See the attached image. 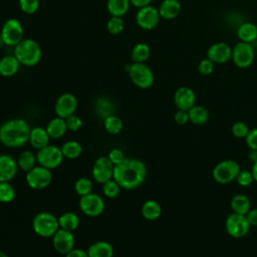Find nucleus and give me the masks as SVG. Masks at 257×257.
Wrapping results in <instances>:
<instances>
[{
  "label": "nucleus",
  "instance_id": "1",
  "mask_svg": "<svg viewBox=\"0 0 257 257\" xmlns=\"http://www.w3.org/2000/svg\"><path fill=\"white\" fill-rule=\"evenodd\" d=\"M147 167L138 159H124L113 168L112 179L121 189L134 190L146 180Z\"/></svg>",
  "mask_w": 257,
  "mask_h": 257
},
{
  "label": "nucleus",
  "instance_id": "2",
  "mask_svg": "<svg viewBox=\"0 0 257 257\" xmlns=\"http://www.w3.org/2000/svg\"><path fill=\"white\" fill-rule=\"evenodd\" d=\"M31 127L22 118H12L0 125V143L9 148H20L29 142Z\"/></svg>",
  "mask_w": 257,
  "mask_h": 257
},
{
  "label": "nucleus",
  "instance_id": "3",
  "mask_svg": "<svg viewBox=\"0 0 257 257\" xmlns=\"http://www.w3.org/2000/svg\"><path fill=\"white\" fill-rule=\"evenodd\" d=\"M13 54L21 65L32 67L39 63L42 50L39 43L32 38H23L16 46H14Z\"/></svg>",
  "mask_w": 257,
  "mask_h": 257
},
{
  "label": "nucleus",
  "instance_id": "4",
  "mask_svg": "<svg viewBox=\"0 0 257 257\" xmlns=\"http://www.w3.org/2000/svg\"><path fill=\"white\" fill-rule=\"evenodd\" d=\"M125 71L132 82L139 88L147 89L154 83V73L145 62L128 63L125 66Z\"/></svg>",
  "mask_w": 257,
  "mask_h": 257
},
{
  "label": "nucleus",
  "instance_id": "5",
  "mask_svg": "<svg viewBox=\"0 0 257 257\" xmlns=\"http://www.w3.org/2000/svg\"><path fill=\"white\" fill-rule=\"evenodd\" d=\"M32 229L40 237L52 238L59 229L58 218L50 212H39L32 220Z\"/></svg>",
  "mask_w": 257,
  "mask_h": 257
},
{
  "label": "nucleus",
  "instance_id": "6",
  "mask_svg": "<svg viewBox=\"0 0 257 257\" xmlns=\"http://www.w3.org/2000/svg\"><path fill=\"white\" fill-rule=\"evenodd\" d=\"M24 35V29L22 23L16 18L7 19L0 31V37L2 42L7 46H16L22 39Z\"/></svg>",
  "mask_w": 257,
  "mask_h": 257
},
{
  "label": "nucleus",
  "instance_id": "7",
  "mask_svg": "<svg viewBox=\"0 0 257 257\" xmlns=\"http://www.w3.org/2000/svg\"><path fill=\"white\" fill-rule=\"evenodd\" d=\"M64 157L62 155L61 149L54 145H48L40 150H37L36 160L37 165L42 166L48 170H53L58 168Z\"/></svg>",
  "mask_w": 257,
  "mask_h": 257
},
{
  "label": "nucleus",
  "instance_id": "8",
  "mask_svg": "<svg viewBox=\"0 0 257 257\" xmlns=\"http://www.w3.org/2000/svg\"><path fill=\"white\" fill-rule=\"evenodd\" d=\"M239 172L240 167L237 162L233 160H224L214 167L212 176L217 183L225 185L236 180Z\"/></svg>",
  "mask_w": 257,
  "mask_h": 257
},
{
  "label": "nucleus",
  "instance_id": "9",
  "mask_svg": "<svg viewBox=\"0 0 257 257\" xmlns=\"http://www.w3.org/2000/svg\"><path fill=\"white\" fill-rule=\"evenodd\" d=\"M26 183L33 190H43L47 188L52 181V173L50 170L42 167L35 166L32 170L26 173Z\"/></svg>",
  "mask_w": 257,
  "mask_h": 257
},
{
  "label": "nucleus",
  "instance_id": "10",
  "mask_svg": "<svg viewBox=\"0 0 257 257\" xmlns=\"http://www.w3.org/2000/svg\"><path fill=\"white\" fill-rule=\"evenodd\" d=\"M78 205L81 212L88 217H97L101 215L104 210V201L102 197L93 192L81 196Z\"/></svg>",
  "mask_w": 257,
  "mask_h": 257
},
{
  "label": "nucleus",
  "instance_id": "11",
  "mask_svg": "<svg viewBox=\"0 0 257 257\" xmlns=\"http://www.w3.org/2000/svg\"><path fill=\"white\" fill-rule=\"evenodd\" d=\"M227 233L233 238H242L247 235L250 229V224L245 215L232 213L225 221Z\"/></svg>",
  "mask_w": 257,
  "mask_h": 257
},
{
  "label": "nucleus",
  "instance_id": "12",
  "mask_svg": "<svg viewBox=\"0 0 257 257\" xmlns=\"http://www.w3.org/2000/svg\"><path fill=\"white\" fill-rule=\"evenodd\" d=\"M114 165L109 161L107 156L98 157L92 166V179L98 184H104L112 179Z\"/></svg>",
  "mask_w": 257,
  "mask_h": 257
},
{
  "label": "nucleus",
  "instance_id": "13",
  "mask_svg": "<svg viewBox=\"0 0 257 257\" xmlns=\"http://www.w3.org/2000/svg\"><path fill=\"white\" fill-rule=\"evenodd\" d=\"M160 13L158 8L149 5L140 8L136 14V22L139 27L145 30H152L159 24Z\"/></svg>",
  "mask_w": 257,
  "mask_h": 257
},
{
  "label": "nucleus",
  "instance_id": "14",
  "mask_svg": "<svg viewBox=\"0 0 257 257\" xmlns=\"http://www.w3.org/2000/svg\"><path fill=\"white\" fill-rule=\"evenodd\" d=\"M232 58L236 66L240 68L249 67L254 60V49L248 42L241 41L232 49Z\"/></svg>",
  "mask_w": 257,
  "mask_h": 257
},
{
  "label": "nucleus",
  "instance_id": "15",
  "mask_svg": "<svg viewBox=\"0 0 257 257\" xmlns=\"http://www.w3.org/2000/svg\"><path fill=\"white\" fill-rule=\"evenodd\" d=\"M77 108V99L73 93L64 92L60 94L54 104V110L57 116L67 118L75 113Z\"/></svg>",
  "mask_w": 257,
  "mask_h": 257
},
{
  "label": "nucleus",
  "instance_id": "16",
  "mask_svg": "<svg viewBox=\"0 0 257 257\" xmlns=\"http://www.w3.org/2000/svg\"><path fill=\"white\" fill-rule=\"evenodd\" d=\"M75 238L73 232L59 228L52 236V245L54 250L62 255L67 254L74 248Z\"/></svg>",
  "mask_w": 257,
  "mask_h": 257
},
{
  "label": "nucleus",
  "instance_id": "17",
  "mask_svg": "<svg viewBox=\"0 0 257 257\" xmlns=\"http://www.w3.org/2000/svg\"><path fill=\"white\" fill-rule=\"evenodd\" d=\"M174 102L178 109L189 110L195 105L196 95L195 92L188 86L179 87L174 94Z\"/></svg>",
  "mask_w": 257,
  "mask_h": 257
},
{
  "label": "nucleus",
  "instance_id": "18",
  "mask_svg": "<svg viewBox=\"0 0 257 257\" xmlns=\"http://www.w3.org/2000/svg\"><path fill=\"white\" fill-rule=\"evenodd\" d=\"M207 57L214 63H225L232 58V48L225 42L214 43L209 47Z\"/></svg>",
  "mask_w": 257,
  "mask_h": 257
},
{
  "label": "nucleus",
  "instance_id": "19",
  "mask_svg": "<svg viewBox=\"0 0 257 257\" xmlns=\"http://www.w3.org/2000/svg\"><path fill=\"white\" fill-rule=\"evenodd\" d=\"M17 161L10 155H0V182H10L17 174Z\"/></svg>",
  "mask_w": 257,
  "mask_h": 257
},
{
  "label": "nucleus",
  "instance_id": "20",
  "mask_svg": "<svg viewBox=\"0 0 257 257\" xmlns=\"http://www.w3.org/2000/svg\"><path fill=\"white\" fill-rule=\"evenodd\" d=\"M20 65L14 54L5 55L0 59V75L4 77L14 76L18 72Z\"/></svg>",
  "mask_w": 257,
  "mask_h": 257
},
{
  "label": "nucleus",
  "instance_id": "21",
  "mask_svg": "<svg viewBox=\"0 0 257 257\" xmlns=\"http://www.w3.org/2000/svg\"><path fill=\"white\" fill-rule=\"evenodd\" d=\"M181 9V3L178 0H164L158 8L161 18L166 20L176 18L180 14Z\"/></svg>",
  "mask_w": 257,
  "mask_h": 257
},
{
  "label": "nucleus",
  "instance_id": "22",
  "mask_svg": "<svg viewBox=\"0 0 257 257\" xmlns=\"http://www.w3.org/2000/svg\"><path fill=\"white\" fill-rule=\"evenodd\" d=\"M49 141H50V137L46 128L42 126H36L31 128L30 136H29V143L34 149L40 150L48 146Z\"/></svg>",
  "mask_w": 257,
  "mask_h": 257
},
{
  "label": "nucleus",
  "instance_id": "23",
  "mask_svg": "<svg viewBox=\"0 0 257 257\" xmlns=\"http://www.w3.org/2000/svg\"><path fill=\"white\" fill-rule=\"evenodd\" d=\"M45 128L50 139H54V140L62 138L65 135V133L68 131L66 126L65 118H62L59 116H56L50 119Z\"/></svg>",
  "mask_w": 257,
  "mask_h": 257
},
{
  "label": "nucleus",
  "instance_id": "24",
  "mask_svg": "<svg viewBox=\"0 0 257 257\" xmlns=\"http://www.w3.org/2000/svg\"><path fill=\"white\" fill-rule=\"evenodd\" d=\"M88 257H112L113 247L106 241H96L87 249Z\"/></svg>",
  "mask_w": 257,
  "mask_h": 257
},
{
  "label": "nucleus",
  "instance_id": "25",
  "mask_svg": "<svg viewBox=\"0 0 257 257\" xmlns=\"http://www.w3.org/2000/svg\"><path fill=\"white\" fill-rule=\"evenodd\" d=\"M131 7L130 0H107L106 8L110 16H124Z\"/></svg>",
  "mask_w": 257,
  "mask_h": 257
},
{
  "label": "nucleus",
  "instance_id": "26",
  "mask_svg": "<svg viewBox=\"0 0 257 257\" xmlns=\"http://www.w3.org/2000/svg\"><path fill=\"white\" fill-rule=\"evenodd\" d=\"M231 208L234 213L246 215L251 209V202L249 198L243 194H237L231 199Z\"/></svg>",
  "mask_w": 257,
  "mask_h": 257
},
{
  "label": "nucleus",
  "instance_id": "27",
  "mask_svg": "<svg viewBox=\"0 0 257 257\" xmlns=\"http://www.w3.org/2000/svg\"><path fill=\"white\" fill-rule=\"evenodd\" d=\"M142 215L149 221L157 220L162 213L161 205L155 200H148L142 206Z\"/></svg>",
  "mask_w": 257,
  "mask_h": 257
},
{
  "label": "nucleus",
  "instance_id": "28",
  "mask_svg": "<svg viewBox=\"0 0 257 257\" xmlns=\"http://www.w3.org/2000/svg\"><path fill=\"white\" fill-rule=\"evenodd\" d=\"M59 228L67 231H75L79 226V218L73 212H65L58 217Z\"/></svg>",
  "mask_w": 257,
  "mask_h": 257
},
{
  "label": "nucleus",
  "instance_id": "29",
  "mask_svg": "<svg viewBox=\"0 0 257 257\" xmlns=\"http://www.w3.org/2000/svg\"><path fill=\"white\" fill-rule=\"evenodd\" d=\"M237 35L241 41L251 43L257 38V26L254 23L245 22L239 26Z\"/></svg>",
  "mask_w": 257,
  "mask_h": 257
},
{
  "label": "nucleus",
  "instance_id": "30",
  "mask_svg": "<svg viewBox=\"0 0 257 257\" xmlns=\"http://www.w3.org/2000/svg\"><path fill=\"white\" fill-rule=\"evenodd\" d=\"M17 165L18 168L21 169L23 172H29L35 166H37L36 155H34L31 151H23L19 154L17 158Z\"/></svg>",
  "mask_w": 257,
  "mask_h": 257
},
{
  "label": "nucleus",
  "instance_id": "31",
  "mask_svg": "<svg viewBox=\"0 0 257 257\" xmlns=\"http://www.w3.org/2000/svg\"><path fill=\"white\" fill-rule=\"evenodd\" d=\"M60 149L63 157L68 160H75L82 153V147L76 141H67L60 147Z\"/></svg>",
  "mask_w": 257,
  "mask_h": 257
},
{
  "label": "nucleus",
  "instance_id": "32",
  "mask_svg": "<svg viewBox=\"0 0 257 257\" xmlns=\"http://www.w3.org/2000/svg\"><path fill=\"white\" fill-rule=\"evenodd\" d=\"M188 113H189V120L196 125H201L206 123L209 118V113L207 109L200 105H194L192 108L188 110Z\"/></svg>",
  "mask_w": 257,
  "mask_h": 257
},
{
  "label": "nucleus",
  "instance_id": "33",
  "mask_svg": "<svg viewBox=\"0 0 257 257\" xmlns=\"http://www.w3.org/2000/svg\"><path fill=\"white\" fill-rule=\"evenodd\" d=\"M151 54V48L147 43L140 42L137 43L131 52V57L133 62H145Z\"/></svg>",
  "mask_w": 257,
  "mask_h": 257
},
{
  "label": "nucleus",
  "instance_id": "34",
  "mask_svg": "<svg viewBox=\"0 0 257 257\" xmlns=\"http://www.w3.org/2000/svg\"><path fill=\"white\" fill-rule=\"evenodd\" d=\"M95 111L97 115L103 119L111 114H113V104L111 100L105 96H100L95 101Z\"/></svg>",
  "mask_w": 257,
  "mask_h": 257
},
{
  "label": "nucleus",
  "instance_id": "35",
  "mask_svg": "<svg viewBox=\"0 0 257 257\" xmlns=\"http://www.w3.org/2000/svg\"><path fill=\"white\" fill-rule=\"evenodd\" d=\"M104 130L110 135H117L121 132L123 123L119 116L115 114H111L103 119Z\"/></svg>",
  "mask_w": 257,
  "mask_h": 257
},
{
  "label": "nucleus",
  "instance_id": "36",
  "mask_svg": "<svg viewBox=\"0 0 257 257\" xmlns=\"http://www.w3.org/2000/svg\"><path fill=\"white\" fill-rule=\"evenodd\" d=\"M16 197L14 187L10 182H0V203H10Z\"/></svg>",
  "mask_w": 257,
  "mask_h": 257
},
{
  "label": "nucleus",
  "instance_id": "37",
  "mask_svg": "<svg viewBox=\"0 0 257 257\" xmlns=\"http://www.w3.org/2000/svg\"><path fill=\"white\" fill-rule=\"evenodd\" d=\"M106 29L108 33L112 35L120 34L124 29V22L122 17L110 16V18L106 22Z\"/></svg>",
  "mask_w": 257,
  "mask_h": 257
},
{
  "label": "nucleus",
  "instance_id": "38",
  "mask_svg": "<svg viewBox=\"0 0 257 257\" xmlns=\"http://www.w3.org/2000/svg\"><path fill=\"white\" fill-rule=\"evenodd\" d=\"M92 181L88 178L82 177L76 180L75 184H74V190L76 192V194L81 197L84 195H87L89 193L92 192Z\"/></svg>",
  "mask_w": 257,
  "mask_h": 257
},
{
  "label": "nucleus",
  "instance_id": "39",
  "mask_svg": "<svg viewBox=\"0 0 257 257\" xmlns=\"http://www.w3.org/2000/svg\"><path fill=\"white\" fill-rule=\"evenodd\" d=\"M120 189L121 188L119 187V185L113 179L102 184V193L106 198H109V199L116 198L119 194Z\"/></svg>",
  "mask_w": 257,
  "mask_h": 257
},
{
  "label": "nucleus",
  "instance_id": "40",
  "mask_svg": "<svg viewBox=\"0 0 257 257\" xmlns=\"http://www.w3.org/2000/svg\"><path fill=\"white\" fill-rule=\"evenodd\" d=\"M18 3L20 10L27 15L36 13L40 4L39 0H18Z\"/></svg>",
  "mask_w": 257,
  "mask_h": 257
},
{
  "label": "nucleus",
  "instance_id": "41",
  "mask_svg": "<svg viewBox=\"0 0 257 257\" xmlns=\"http://www.w3.org/2000/svg\"><path fill=\"white\" fill-rule=\"evenodd\" d=\"M236 181L238 183V185L242 186V187H248L250 186L254 179H253V175L250 171H247V170H240L237 178H236Z\"/></svg>",
  "mask_w": 257,
  "mask_h": 257
},
{
  "label": "nucleus",
  "instance_id": "42",
  "mask_svg": "<svg viewBox=\"0 0 257 257\" xmlns=\"http://www.w3.org/2000/svg\"><path fill=\"white\" fill-rule=\"evenodd\" d=\"M249 127L248 125L243 122V121H237L233 124L232 126V134L236 137V138H246V136L249 133Z\"/></svg>",
  "mask_w": 257,
  "mask_h": 257
},
{
  "label": "nucleus",
  "instance_id": "43",
  "mask_svg": "<svg viewBox=\"0 0 257 257\" xmlns=\"http://www.w3.org/2000/svg\"><path fill=\"white\" fill-rule=\"evenodd\" d=\"M65 121H66L67 130L70 132H76V131L80 130L82 126V123H83L82 119L75 113L68 116L67 118H65Z\"/></svg>",
  "mask_w": 257,
  "mask_h": 257
},
{
  "label": "nucleus",
  "instance_id": "44",
  "mask_svg": "<svg viewBox=\"0 0 257 257\" xmlns=\"http://www.w3.org/2000/svg\"><path fill=\"white\" fill-rule=\"evenodd\" d=\"M198 70L203 75H209L214 70V62L207 57L200 61L199 65H198Z\"/></svg>",
  "mask_w": 257,
  "mask_h": 257
},
{
  "label": "nucleus",
  "instance_id": "45",
  "mask_svg": "<svg viewBox=\"0 0 257 257\" xmlns=\"http://www.w3.org/2000/svg\"><path fill=\"white\" fill-rule=\"evenodd\" d=\"M107 158L109 159V161L115 166L119 163H121L125 158H124V154L120 149H112L109 151Z\"/></svg>",
  "mask_w": 257,
  "mask_h": 257
},
{
  "label": "nucleus",
  "instance_id": "46",
  "mask_svg": "<svg viewBox=\"0 0 257 257\" xmlns=\"http://www.w3.org/2000/svg\"><path fill=\"white\" fill-rule=\"evenodd\" d=\"M245 142L250 150H257V128H252L249 131L245 138Z\"/></svg>",
  "mask_w": 257,
  "mask_h": 257
},
{
  "label": "nucleus",
  "instance_id": "47",
  "mask_svg": "<svg viewBox=\"0 0 257 257\" xmlns=\"http://www.w3.org/2000/svg\"><path fill=\"white\" fill-rule=\"evenodd\" d=\"M174 119L175 121L178 123V124H186L189 120V113L187 110H182V109H178L176 112H175V115H174Z\"/></svg>",
  "mask_w": 257,
  "mask_h": 257
},
{
  "label": "nucleus",
  "instance_id": "48",
  "mask_svg": "<svg viewBox=\"0 0 257 257\" xmlns=\"http://www.w3.org/2000/svg\"><path fill=\"white\" fill-rule=\"evenodd\" d=\"M65 257H88V254L87 251L80 248H73L67 254H65Z\"/></svg>",
  "mask_w": 257,
  "mask_h": 257
},
{
  "label": "nucleus",
  "instance_id": "49",
  "mask_svg": "<svg viewBox=\"0 0 257 257\" xmlns=\"http://www.w3.org/2000/svg\"><path fill=\"white\" fill-rule=\"evenodd\" d=\"M245 216L250 226H257V209H250V211Z\"/></svg>",
  "mask_w": 257,
  "mask_h": 257
},
{
  "label": "nucleus",
  "instance_id": "50",
  "mask_svg": "<svg viewBox=\"0 0 257 257\" xmlns=\"http://www.w3.org/2000/svg\"><path fill=\"white\" fill-rule=\"evenodd\" d=\"M130 1H131V5L139 9L149 6L152 3V0H130Z\"/></svg>",
  "mask_w": 257,
  "mask_h": 257
},
{
  "label": "nucleus",
  "instance_id": "51",
  "mask_svg": "<svg viewBox=\"0 0 257 257\" xmlns=\"http://www.w3.org/2000/svg\"><path fill=\"white\" fill-rule=\"evenodd\" d=\"M249 158L253 163L257 162V150H251L249 153Z\"/></svg>",
  "mask_w": 257,
  "mask_h": 257
},
{
  "label": "nucleus",
  "instance_id": "52",
  "mask_svg": "<svg viewBox=\"0 0 257 257\" xmlns=\"http://www.w3.org/2000/svg\"><path fill=\"white\" fill-rule=\"evenodd\" d=\"M251 173H252V175H253V179H254V181H255V182H257V162L253 163Z\"/></svg>",
  "mask_w": 257,
  "mask_h": 257
},
{
  "label": "nucleus",
  "instance_id": "53",
  "mask_svg": "<svg viewBox=\"0 0 257 257\" xmlns=\"http://www.w3.org/2000/svg\"><path fill=\"white\" fill-rule=\"evenodd\" d=\"M0 257H9L5 252H3V251H0Z\"/></svg>",
  "mask_w": 257,
  "mask_h": 257
}]
</instances>
